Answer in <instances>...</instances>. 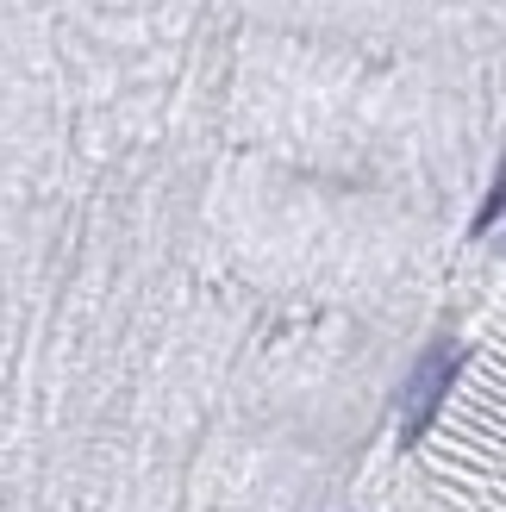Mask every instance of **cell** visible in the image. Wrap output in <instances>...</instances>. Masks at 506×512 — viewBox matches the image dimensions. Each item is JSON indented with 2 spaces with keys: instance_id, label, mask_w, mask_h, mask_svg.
Wrapping results in <instances>:
<instances>
[{
  "instance_id": "1",
  "label": "cell",
  "mask_w": 506,
  "mask_h": 512,
  "mask_svg": "<svg viewBox=\"0 0 506 512\" xmlns=\"http://www.w3.org/2000/svg\"><path fill=\"white\" fill-rule=\"evenodd\" d=\"M425 512H506V363L500 388L469 381L425 456Z\"/></svg>"
}]
</instances>
